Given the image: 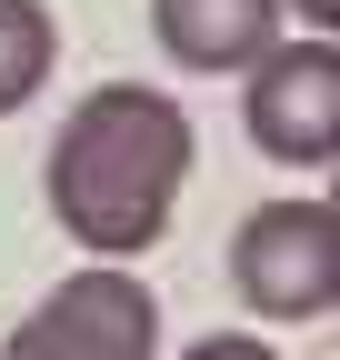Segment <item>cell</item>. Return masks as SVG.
I'll use <instances>...</instances> for the list:
<instances>
[{"label":"cell","instance_id":"1","mask_svg":"<svg viewBox=\"0 0 340 360\" xmlns=\"http://www.w3.org/2000/svg\"><path fill=\"white\" fill-rule=\"evenodd\" d=\"M190 160H200L190 110L170 90L110 80L51 141V210H60V231L91 260H131V250H150L170 231V200H181Z\"/></svg>","mask_w":340,"mask_h":360},{"label":"cell","instance_id":"2","mask_svg":"<svg viewBox=\"0 0 340 360\" xmlns=\"http://www.w3.org/2000/svg\"><path fill=\"white\" fill-rule=\"evenodd\" d=\"M230 290L261 321H320L340 300V220L320 200H270L230 231Z\"/></svg>","mask_w":340,"mask_h":360},{"label":"cell","instance_id":"3","mask_svg":"<svg viewBox=\"0 0 340 360\" xmlns=\"http://www.w3.org/2000/svg\"><path fill=\"white\" fill-rule=\"evenodd\" d=\"M160 350V300L120 260H91L11 330L0 360H150Z\"/></svg>","mask_w":340,"mask_h":360},{"label":"cell","instance_id":"4","mask_svg":"<svg viewBox=\"0 0 340 360\" xmlns=\"http://www.w3.org/2000/svg\"><path fill=\"white\" fill-rule=\"evenodd\" d=\"M240 120L250 141L290 170H320L340 150V51L330 40H270L250 60V90H240Z\"/></svg>","mask_w":340,"mask_h":360},{"label":"cell","instance_id":"5","mask_svg":"<svg viewBox=\"0 0 340 360\" xmlns=\"http://www.w3.org/2000/svg\"><path fill=\"white\" fill-rule=\"evenodd\" d=\"M280 0H150V30L181 70H250L280 40Z\"/></svg>","mask_w":340,"mask_h":360},{"label":"cell","instance_id":"6","mask_svg":"<svg viewBox=\"0 0 340 360\" xmlns=\"http://www.w3.org/2000/svg\"><path fill=\"white\" fill-rule=\"evenodd\" d=\"M60 60V30H51V0H0V120L20 101H40V80Z\"/></svg>","mask_w":340,"mask_h":360},{"label":"cell","instance_id":"7","mask_svg":"<svg viewBox=\"0 0 340 360\" xmlns=\"http://www.w3.org/2000/svg\"><path fill=\"white\" fill-rule=\"evenodd\" d=\"M181 360H280L270 340H250V330H210V340H190Z\"/></svg>","mask_w":340,"mask_h":360},{"label":"cell","instance_id":"8","mask_svg":"<svg viewBox=\"0 0 340 360\" xmlns=\"http://www.w3.org/2000/svg\"><path fill=\"white\" fill-rule=\"evenodd\" d=\"M280 11H301V20H310V30H320V20H330V11H340V0H280Z\"/></svg>","mask_w":340,"mask_h":360}]
</instances>
